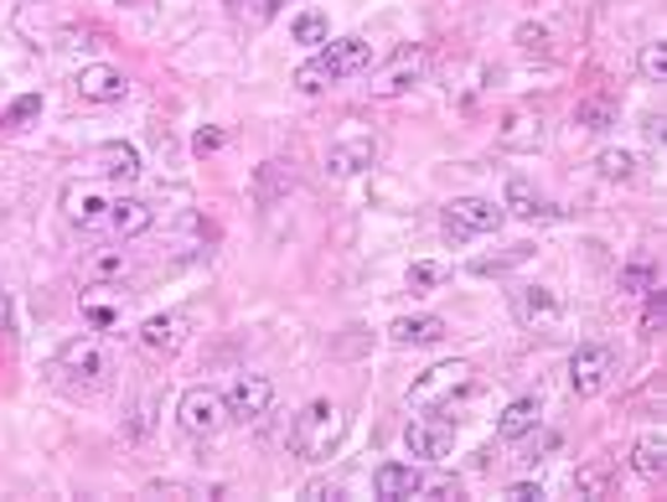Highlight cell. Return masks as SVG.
<instances>
[{
  "label": "cell",
  "mask_w": 667,
  "mask_h": 502,
  "mask_svg": "<svg viewBox=\"0 0 667 502\" xmlns=\"http://www.w3.org/2000/svg\"><path fill=\"white\" fill-rule=\"evenodd\" d=\"M372 161H378V130L362 120H347L327 145V171L331 177H357V171H368Z\"/></svg>",
  "instance_id": "277c9868"
},
{
  "label": "cell",
  "mask_w": 667,
  "mask_h": 502,
  "mask_svg": "<svg viewBox=\"0 0 667 502\" xmlns=\"http://www.w3.org/2000/svg\"><path fill=\"white\" fill-rule=\"evenodd\" d=\"M125 93H130V78L119 73L115 62H89L78 73V99L83 104H125Z\"/></svg>",
  "instance_id": "7c38bea8"
},
{
  "label": "cell",
  "mask_w": 667,
  "mask_h": 502,
  "mask_svg": "<svg viewBox=\"0 0 667 502\" xmlns=\"http://www.w3.org/2000/svg\"><path fill=\"white\" fill-rule=\"evenodd\" d=\"M62 218H68L73 229H99L109 218V198L93 182H68L62 187Z\"/></svg>",
  "instance_id": "4fadbf2b"
},
{
  "label": "cell",
  "mask_w": 667,
  "mask_h": 502,
  "mask_svg": "<svg viewBox=\"0 0 667 502\" xmlns=\"http://www.w3.org/2000/svg\"><path fill=\"white\" fill-rule=\"evenodd\" d=\"M115 6H125V11H146L150 0H115Z\"/></svg>",
  "instance_id": "ab89813d"
},
{
  "label": "cell",
  "mask_w": 667,
  "mask_h": 502,
  "mask_svg": "<svg viewBox=\"0 0 667 502\" xmlns=\"http://www.w3.org/2000/svg\"><path fill=\"white\" fill-rule=\"evenodd\" d=\"M135 342H140V352H150V358H171V352L187 342V317L156 311V317H146V327L135 332Z\"/></svg>",
  "instance_id": "5bb4252c"
},
{
  "label": "cell",
  "mask_w": 667,
  "mask_h": 502,
  "mask_svg": "<svg viewBox=\"0 0 667 502\" xmlns=\"http://www.w3.org/2000/svg\"><path fill=\"white\" fill-rule=\"evenodd\" d=\"M222 404H228V414L243 420V425H249V420H265L269 404H275V383H269L265 373H238L233 389L222 394Z\"/></svg>",
  "instance_id": "ba28073f"
},
{
  "label": "cell",
  "mask_w": 667,
  "mask_h": 502,
  "mask_svg": "<svg viewBox=\"0 0 667 502\" xmlns=\"http://www.w3.org/2000/svg\"><path fill=\"white\" fill-rule=\"evenodd\" d=\"M610 373H616V352H610L606 342H585V348L569 358V389H575L579 399L600 394L610 383Z\"/></svg>",
  "instance_id": "8992f818"
},
{
  "label": "cell",
  "mask_w": 667,
  "mask_h": 502,
  "mask_svg": "<svg viewBox=\"0 0 667 502\" xmlns=\"http://www.w3.org/2000/svg\"><path fill=\"white\" fill-rule=\"evenodd\" d=\"M631 466H637L641 476H663L667 472V435L663 430H653V435H641V441L631 445Z\"/></svg>",
  "instance_id": "603a6c76"
},
{
  "label": "cell",
  "mask_w": 667,
  "mask_h": 502,
  "mask_svg": "<svg viewBox=\"0 0 667 502\" xmlns=\"http://www.w3.org/2000/svg\"><path fill=\"white\" fill-rule=\"evenodd\" d=\"M575 124L579 130H610V124H616V104H610V99H579Z\"/></svg>",
  "instance_id": "4316f807"
},
{
  "label": "cell",
  "mask_w": 667,
  "mask_h": 502,
  "mask_svg": "<svg viewBox=\"0 0 667 502\" xmlns=\"http://www.w3.org/2000/svg\"><path fill=\"white\" fill-rule=\"evenodd\" d=\"M502 213H512V218H522V223H538V218H549L554 208L544 198H538L534 187L522 182V177H512L507 182V198H502Z\"/></svg>",
  "instance_id": "7402d4cb"
},
{
  "label": "cell",
  "mask_w": 667,
  "mask_h": 502,
  "mask_svg": "<svg viewBox=\"0 0 667 502\" xmlns=\"http://www.w3.org/2000/svg\"><path fill=\"white\" fill-rule=\"evenodd\" d=\"M512 311H518L522 327H554L564 317V301H559V290L549 285H522L512 290Z\"/></svg>",
  "instance_id": "2e32d148"
},
{
  "label": "cell",
  "mask_w": 667,
  "mask_h": 502,
  "mask_svg": "<svg viewBox=\"0 0 667 502\" xmlns=\"http://www.w3.org/2000/svg\"><path fill=\"white\" fill-rule=\"evenodd\" d=\"M362 68H372V42H362V37H341V42L316 47L311 62H300L296 89L300 93H321L327 83H341V78L362 73Z\"/></svg>",
  "instance_id": "6da1fadb"
},
{
  "label": "cell",
  "mask_w": 667,
  "mask_h": 502,
  "mask_svg": "<svg viewBox=\"0 0 667 502\" xmlns=\"http://www.w3.org/2000/svg\"><path fill=\"white\" fill-rule=\"evenodd\" d=\"M653 285H657L653 264H631V270H621V290H653Z\"/></svg>",
  "instance_id": "d590c367"
},
{
  "label": "cell",
  "mask_w": 667,
  "mask_h": 502,
  "mask_svg": "<svg viewBox=\"0 0 667 502\" xmlns=\"http://www.w3.org/2000/svg\"><path fill=\"white\" fill-rule=\"evenodd\" d=\"M497 145L512 155L544 151V114L538 109H507L502 124H497Z\"/></svg>",
  "instance_id": "30bf717a"
},
{
  "label": "cell",
  "mask_w": 667,
  "mask_h": 502,
  "mask_svg": "<svg viewBox=\"0 0 667 502\" xmlns=\"http://www.w3.org/2000/svg\"><path fill=\"white\" fill-rule=\"evenodd\" d=\"M83 317H89L93 327H115V311H109V305H83Z\"/></svg>",
  "instance_id": "f35d334b"
},
{
  "label": "cell",
  "mask_w": 667,
  "mask_h": 502,
  "mask_svg": "<svg viewBox=\"0 0 667 502\" xmlns=\"http://www.w3.org/2000/svg\"><path fill=\"white\" fill-rule=\"evenodd\" d=\"M177 420L187 435H212V430L228 420V404H222V394H212V389H187L177 404Z\"/></svg>",
  "instance_id": "8fae6325"
},
{
  "label": "cell",
  "mask_w": 667,
  "mask_h": 502,
  "mask_svg": "<svg viewBox=\"0 0 667 502\" xmlns=\"http://www.w3.org/2000/svg\"><path fill=\"white\" fill-rule=\"evenodd\" d=\"M502 218L507 213L491 198H456L445 208V239H450V244H466L471 233H497Z\"/></svg>",
  "instance_id": "5b68a950"
},
{
  "label": "cell",
  "mask_w": 667,
  "mask_h": 502,
  "mask_svg": "<svg viewBox=\"0 0 667 502\" xmlns=\"http://www.w3.org/2000/svg\"><path fill=\"white\" fill-rule=\"evenodd\" d=\"M471 383H476V368L450 358V363L425 368V373L409 383V404H415V410H445V404H456L460 394H471Z\"/></svg>",
  "instance_id": "3957f363"
},
{
  "label": "cell",
  "mask_w": 667,
  "mask_h": 502,
  "mask_svg": "<svg viewBox=\"0 0 667 502\" xmlns=\"http://www.w3.org/2000/svg\"><path fill=\"white\" fill-rule=\"evenodd\" d=\"M538 420H544V404H538V394L512 399V404L502 410V420H497V441H522V435H534Z\"/></svg>",
  "instance_id": "d6986e66"
},
{
  "label": "cell",
  "mask_w": 667,
  "mask_h": 502,
  "mask_svg": "<svg viewBox=\"0 0 667 502\" xmlns=\"http://www.w3.org/2000/svg\"><path fill=\"white\" fill-rule=\"evenodd\" d=\"M637 68H641V78H647V83H663V78H667V47L663 42H641Z\"/></svg>",
  "instance_id": "1f68e13d"
},
{
  "label": "cell",
  "mask_w": 667,
  "mask_h": 502,
  "mask_svg": "<svg viewBox=\"0 0 667 502\" xmlns=\"http://www.w3.org/2000/svg\"><path fill=\"white\" fill-rule=\"evenodd\" d=\"M518 42H522V52H549V31L544 27H518Z\"/></svg>",
  "instance_id": "8d00e7d4"
},
{
  "label": "cell",
  "mask_w": 667,
  "mask_h": 502,
  "mask_svg": "<svg viewBox=\"0 0 667 502\" xmlns=\"http://www.w3.org/2000/svg\"><path fill=\"white\" fill-rule=\"evenodd\" d=\"M222 145H228V130H218V124H202V130L192 135L197 155H212V151H222Z\"/></svg>",
  "instance_id": "d6a6232c"
},
{
  "label": "cell",
  "mask_w": 667,
  "mask_h": 502,
  "mask_svg": "<svg viewBox=\"0 0 667 502\" xmlns=\"http://www.w3.org/2000/svg\"><path fill=\"white\" fill-rule=\"evenodd\" d=\"M125 270H130L125 249H99V254L89 259V280H99V285H109V280H125Z\"/></svg>",
  "instance_id": "83f0119b"
},
{
  "label": "cell",
  "mask_w": 667,
  "mask_h": 502,
  "mask_svg": "<svg viewBox=\"0 0 667 502\" xmlns=\"http://www.w3.org/2000/svg\"><path fill=\"white\" fill-rule=\"evenodd\" d=\"M388 337H394L399 348H430V342L445 337V321L440 317H399L388 327Z\"/></svg>",
  "instance_id": "44dd1931"
},
{
  "label": "cell",
  "mask_w": 667,
  "mask_h": 502,
  "mask_svg": "<svg viewBox=\"0 0 667 502\" xmlns=\"http://www.w3.org/2000/svg\"><path fill=\"white\" fill-rule=\"evenodd\" d=\"M290 42L300 47H327L331 42V21L321 11H300L296 21H290Z\"/></svg>",
  "instance_id": "d4e9b609"
},
{
  "label": "cell",
  "mask_w": 667,
  "mask_h": 502,
  "mask_svg": "<svg viewBox=\"0 0 667 502\" xmlns=\"http://www.w3.org/2000/svg\"><path fill=\"white\" fill-rule=\"evenodd\" d=\"M290 187H296V171L285 167V161H265V167H259V182H253V198L269 208V202L285 198Z\"/></svg>",
  "instance_id": "cb8c5ba5"
},
{
  "label": "cell",
  "mask_w": 667,
  "mask_h": 502,
  "mask_svg": "<svg viewBox=\"0 0 667 502\" xmlns=\"http://www.w3.org/2000/svg\"><path fill=\"white\" fill-rule=\"evenodd\" d=\"M425 482L430 476L419 472V466H404V461H388V466H378L372 472V492L388 502H399V498H425Z\"/></svg>",
  "instance_id": "ac0fdd59"
},
{
  "label": "cell",
  "mask_w": 667,
  "mask_h": 502,
  "mask_svg": "<svg viewBox=\"0 0 667 502\" xmlns=\"http://www.w3.org/2000/svg\"><path fill=\"white\" fill-rule=\"evenodd\" d=\"M341 435H347V410L331 404V399H316V404H306V410L296 414L290 445H296V456H306V461H327L341 445Z\"/></svg>",
  "instance_id": "7a4b0ae2"
},
{
  "label": "cell",
  "mask_w": 667,
  "mask_h": 502,
  "mask_svg": "<svg viewBox=\"0 0 667 502\" xmlns=\"http://www.w3.org/2000/svg\"><path fill=\"white\" fill-rule=\"evenodd\" d=\"M595 167H600L606 182H631V177H637V155L631 151H600L595 155Z\"/></svg>",
  "instance_id": "f546056e"
},
{
  "label": "cell",
  "mask_w": 667,
  "mask_h": 502,
  "mask_svg": "<svg viewBox=\"0 0 667 502\" xmlns=\"http://www.w3.org/2000/svg\"><path fill=\"white\" fill-rule=\"evenodd\" d=\"M109 223H115L119 239H140V233L156 223V208H150L146 198H119V202H109Z\"/></svg>",
  "instance_id": "ffe728a7"
},
{
  "label": "cell",
  "mask_w": 667,
  "mask_h": 502,
  "mask_svg": "<svg viewBox=\"0 0 667 502\" xmlns=\"http://www.w3.org/2000/svg\"><path fill=\"white\" fill-rule=\"evenodd\" d=\"M89 167L104 177V182H119L130 187L140 177V151H135L130 140H104V145H93L89 151Z\"/></svg>",
  "instance_id": "9a60e30c"
},
{
  "label": "cell",
  "mask_w": 667,
  "mask_h": 502,
  "mask_svg": "<svg viewBox=\"0 0 667 502\" xmlns=\"http://www.w3.org/2000/svg\"><path fill=\"white\" fill-rule=\"evenodd\" d=\"M228 16H233L238 27L259 31L265 21H275V16H280V0H228Z\"/></svg>",
  "instance_id": "484cf974"
},
{
  "label": "cell",
  "mask_w": 667,
  "mask_h": 502,
  "mask_svg": "<svg viewBox=\"0 0 667 502\" xmlns=\"http://www.w3.org/2000/svg\"><path fill=\"white\" fill-rule=\"evenodd\" d=\"M667 321V301H663V290H647V317H641V332H657V327H663Z\"/></svg>",
  "instance_id": "e575fe53"
},
{
  "label": "cell",
  "mask_w": 667,
  "mask_h": 502,
  "mask_svg": "<svg viewBox=\"0 0 667 502\" xmlns=\"http://www.w3.org/2000/svg\"><path fill=\"white\" fill-rule=\"evenodd\" d=\"M404 445H409V456H419V461H445L450 456V445H456V420L415 414L409 430H404Z\"/></svg>",
  "instance_id": "52a82bcc"
},
{
  "label": "cell",
  "mask_w": 667,
  "mask_h": 502,
  "mask_svg": "<svg viewBox=\"0 0 667 502\" xmlns=\"http://www.w3.org/2000/svg\"><path fill=\"white\" fill-rule=\"evenodd\" d=\"M58 373H78V379H89V383H104L109 358L93 337H78V342H68V348L58 352Z\"/></svg>",
  "instance_id": "e0dca14e"
},
{
  "label": "cell",
  "mask_w": 667,
  "mask_h": 502,
  "mask_svg": "<svg viewBox=\"0 0 667 502\" xmlns=\"http://www.w3.org/2000/svg\"><path fill=\"white\" fill-rule=\"evenodd\" d=\"M419 78H425V52H419V47H404V52L388 62V68H378V73H372L368 93H372V99H399V93L415 89Z\"/></svg>",
  "instance_id": "9c48e42d"
},
{
  "label": "cell",
  "mask_w": 667,
  "mask_h": 502,
  "mask_svg": "<svg viewBox=\"0 0 667 502\" xmlns=\"http://www.w3.org/2000/svg\"><path fill=\"white\" fill-rule=\"evenodd\" d=\"M507 498H512V502H538V498H544V488H538V482H512Z\"/></svg>",
  "instance_id": "74e56055"
},
{
  "label": "cell",
  "mask_w": 667,
  "mask_h": 502,
  "mask_svg": "<svg viewBox=\"0 0 667 502\" xmlns=\"http://www.w3.org/2000/svg\"><path fill=\"white\" fill-rule=\"evenodd\" d=\"M445 280V270L440 264H415V270H409V290H415V295H425V290H435Z\"/></svg>",
  "instance_id": "836d02e7"
},
{
  "label": "cell",
  "mask_w": 667,
  "mask_h": 502,
  "mask_svg": "<svg viewBox=\"0 0 667 502\" xmlns=\"http://www.w3.org/2000/svg\"><path fill=\"white\" fill-rule=\"evenodd\" d=\"M37 114H42V93H21V99H11V104H6L0 124H6V130H27Z\"/></svg>",
  "instance_id": "f1b7e54d"
},
{
  "label": "cell",
  "mask_w": 667,
  "mask_h": 502,
  "mask_svg": "<svg viewBox=\"0 0 667 502\" xmlns=\"http://www.w3.org/2000/svg\"><path fill=\"white\" fill-rule=\"evenodd\" d=\"M575 492L579 498H610V466H579Z\"/></svg>",
  "instance_id": "4dcf8cb0"
}]
</instances>
